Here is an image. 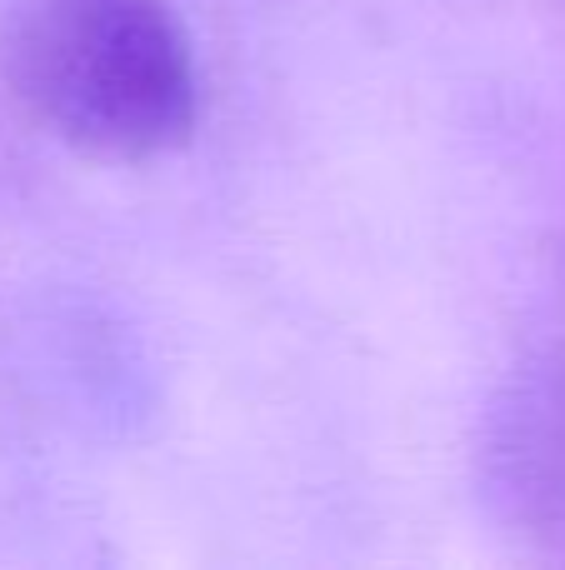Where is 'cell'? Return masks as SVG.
Returning a JSON list of instances; mask_svg holds the SVG:
<instances>
[{
	"mask_svg": "<svg viewBox=\"0 0 565 570\" xmlns=\"http://www.w3.org/2000/svg\"><path fill=\"white\" fill-rule=\"evenodd\" d=\"M0 70L40 130L100 160H160L200 126L196 46L170 0H10Z\"/></svg>",
	"mask_w": 565,
	"mask_h": 570,
	"instance_id": "1",
	"label": "cell"
},
{
	"mask_svg": "<svg viewBox=\"0 0 565 570\" xmlns=\"http://www.w3.org/2000/svg\"><path fill=\"white\" fill-rule=\"evenodd\" d=\"M486 485L516 525L565 535V365L526 371L496 405Z\"/></svg>",
	"mask_w": 565,
	"mask_h": 570,
	"instance_id": "2",
	"label": "cell"
}]
</instances>
